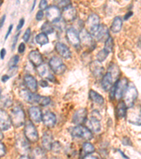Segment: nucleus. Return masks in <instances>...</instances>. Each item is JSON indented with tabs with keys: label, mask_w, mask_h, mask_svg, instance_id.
Here are the masks:
<instances>
[{
	"label": "nucleus",
	"mask_w": 141,
	"mask_h": 159,
	"mask_svg": "<svg viewBox=\"0 0 141 159\" xmlns=\"http://www.w3.org/2000/svg\"><path fill=\"white\" fill-rule=\"evenodd\" d=\"M80 43L85 47H88L90 50H94L95 48L96 44L93 38V36L87 31L86 29H83L79 34Z\"/></svg>",
	"instance_id": "7"
},
{
	"label": "nucleus",
	"mask_w": 141,
	"mask_h": 159,
	"mask_svg": "<svg viewBox=\"0 0 141 159\" xmlns=\"http://www.w3.org/2000/svg\"><path fill=\"white\" fill-rule=\"evenodd\" d=\"M24 24H25V19H24V18H22V19H20L19 22V24H18L17 27H16V30H18V31L22 29L23 26H24Z\"/></svg>",
	"instance_id": "44"
},
{
	"label": "nucleus",
	"mask_w": 141,
	"mask_h": 159,
	"mask_svg": "<svg viewBox=\"0 0 141 159\" xmlns=\"http://www.w3.org/2000/svg\"><path fill=\"white\" fill-rule=\"evenodd\" d=\"M41 30L43 33H45L46 35L48 34H51L54 32V28L52 27V25L50 24V22H45L43 24V25L41 27Z\"/></svg>",
	"instance_id": "33"
},
{
	"label": "nucleus",
	"mask_w": 141,
	"mask_h": 159,
	"mask_svg": "<svg viewBox=\"0 0 141 159\" xmlns=\"http://www.w3.org/2000/svg\"><path fill=\"white\" fill-rule=\"evenodd\" d=\"M24 134L27 140L30 142L35 143L39 139V134H38L37 130L32 121H28L25 123Z\"/></svg>",
	"instance_id": "4"
},
{
	"label": "nucleus",
	"mask_w": 141,
	"mask_h": 159,
	"mask_svg": "<svg viewBox=\"0 0 141 159\" xmlns=\"http://www.w3.org/2000/svg\"><path fill=\"white\" fill-rule=\"evenodd\" d=\"M88 129H90L91 131H93L94 132L98 133L100 132L101 130V125L99 120L94 118V117H91V118L88 120Z\"/></svg>",
	"instance_id": "26"
},
{
	"label": "nucleus",
	"mask_w": 141,
	"mask_h": 159,
	"mask_svg": "<svg viewBox=\"0 0 141 159\" xmlns=\"http://www.w3.org/2000/svg\"><path fill=\"white\" fill-rule=\"evenodd\" d=\"M123 25V21L121 17L117 16L115 17L114 20H113L112 26H111V30L114 33H119L120 30H121Z\"/></svg>",
	"instance_id": "27"
},
{
	"label": "nucleus",
	"mask_w": 141,
	"mask_h": 159,
	"mask_svg": "<svg viewBox=\"0 0 141 159\" xmlns=\"http://www.w3.org/2000/svg\"><path fill=\"white\" fill-rule=\"evenodd\" d=\"M71 3L70 1H61L59 3V6H61V7H64V8H65L68 5H71Z\"/></svg>",
	"instance_id": "45"
},
{
	"label": "nucleus",
	"mask_w": 141,
	"mask_h": 159,
	"mask_svg": "<svg viewBox=\"0 0 141 159\" xmlns=\"http://www.w3.org/2000/svg\"><path fill=\"white\" fill-rule=\"evenodd\" d=\"M133 13L132 12V11H129V12H127V14L125 15L124 16V20H128L129 19L130 17H131L132 16H133Z\"/></svg>",
	"instance_id": "53"
},
{
	"label": "nucleus",
	"mask_w": 141,
	"mask_h": 159,
	"mask_svg": "<svg viewBox=\"0 0 141 159\" xmlns=\"http://www.w3.org/2000/svg\"><path fill=\"white\" fill-rule=\"evenodd\" d=\"M50 102H51V99L50 97L40 96L37 103L40 105L41 106H47L48 105H50Z\"/></svg>",
	"instance_id": "36"
},
{
	"label": "nucleus",
	"mask_w": 141,
	"mask_h": 159,
	"mask_svg": "<svg viewBox=\"0 0 141 159\" xmlns=\"http://www.w3.org/2000/svg\"><path fill=\"white\" fill-rule=\"evenodd\" d=\"M55 50L61 57L64 59L71 57V52L69 48L62 43H57L55 45Z\"/></svg>",
	"instance_id": "19"
},
{
	"label": "nucleus",
	"mask_w": 141,
	"mask_h": 159,
	"mask_svg": "<svg viewBox=\"0 0 141 159\" xmlns=\"http://www.w3.org/2000/svg\"><path fill=\"white\" fill-rule=\"evenodd\" d=\"M66 39L68 42L70 43L73 47H78L80 45V38H79V34L77 33L76 30L73 28H70L66 30Z\"/></svg>",
	"instance_id": "12"
},
{
	"label": "nucleus",
	"mask_w": 141,
	"mask_h": 159,
	"mask_svg": "<svg viewBox=\"0 0 141 159\" xmlns=\"http://www.w3.org/2000/svg\"><path fill=\"white\" fill-rule=\"evenodd\" d=\"M39 8L40 9V11H42L45 9H47V2L45 1V0H42L40 1V4H39Z\"/></svg>",
	"instance_id": "41"
},
{
	"label": "nucleus",
	"mask_w": 141,
	"mask_h": 159,
	"mask_svg": "<svg viewBox=\"0 0 141 159\" xmlns=\"http://www.w3.org/2000/svg\"><path fill=\"white\" fill-rule=\"evenodd\" d=\"M43 16H44V13L42 11H38L36 14V20H41L43 19Z\"/></svg>",
	"instance_id": "47"
},
{
	"label": "nucleus",
	"mask_w": 141,
	"mask_h": 159,
	"mask_svg": "<svg viewBox=\"0 0 141 159\" xmlns=\"http://www.w3.org/2000/svg\"><path fill=\"white\" fill-rule=\"evenodd\" d=\"M35 42L40 45H45L49 43V38L47 35L45 33H41L36 35L35 37Z\"/></svg>",
	"instance_id": "31"
},
{
	"label": "nucleus",
	"mask_w": 141,
	"mask_h": 159,
	"mask_svg": "<svg viewBox=\"0 0 141 159\" xmlns=\"http://www.w3.org/2000/svg\"><path fill=\"white\" fill-rule=\"evenodd\" d=\"M5 20H6V15H4V16L0 19V29H1V28L3 26Z\"/></svg>",
	"instance_id": "52"
},
{
	"label": "nucleus",
	"mask_w": 141,
	"mask_h": 159,
	"mask_svg": "<svg viewBox=\"0 0 141 159\" xmlns=\"http://www.w3.org/2000/svg\"><path fill=\"white\" fill-rule=\"evenodd\" d=\"M30 35H31V30H30V28L27 29V30H25V32L24 35V37H23V39L25 41V43H27L28 40H29L30 38Z\"/></svg>",
	"instance_id": "38"
},
{
	"label": "nucleus",
	"mask_w": 141,
	"mask_h": 159,
	"mask_svg": "<svg viewBox=\"0 0 141 159\" xmlns=\"http://www.w3.org/2000/svg\"><path fill=\"white\" fill-rule=\"evenodd\" d=\"M128 85V80L126 78H123L120 80H117L116 82V88H115L114 97L117 100H120L122 97H124L126 90Z\"/></svg>",
	"instance_id": "9"
},
{
	"label": "nucleus",
	"mask_w": 141,
	"mask_h": 159,
	"mask_svg": "<svg viewBox=\"0 0 141 159\" xmlns=\"http://www.w3.org/2000/svg\"><path fill=\"white\" fill-rule=\"evenodd\" d=\"M88 117V110L86 108H80L74 113L73 122L74 124L81 125L86 121Z\"/></svg>",
	"instance_id": "14"
},
{
	"label": "nucleus",
	"mask_w": 141,
	"mask_h": 159,
	"mask_svg": "<svg viewBox=\"0 0 141 159\" xmlns=\"http://www.w3.org/2000/svg\"><path fill=\"white\" fill-rule=\"evenodd\" d=\"M99 17L96 14H92L90 15L86 21V30L92 36H93L95 33L97 32L99 27Z\"/></svg>",
	"instance_id": "6"
},
{
	"label": "nucleus",
	"mask_w": 141,
	"mask_h": 159,
	"mask_svg": "<svg viewBox=\"0 0 141 159\" xmlns=\"http://www.w3.org/2000/svg\"><path fill=\"white\" fill-rule=\"evenodd\" d=\"M39 84H40V86L43 87V88H45V87H47L49 86L47 81H45V80H41L39 82Z\"/></svg>",
	"instance_id": "50"
},
{
	"label": "nucleus",
	"mask_w": 141,
	"mask_h": 159,
	"mask_svg": "<svg viewBox=\"0 0 141 159\" xmlns=\"http://www.w3.org/2000/svg\"><path fill=\"white\" fill-rule=\"evenodd\" d=\"M89 97L93 102L99 105H102L104 102V99L102 96L97 93L94 90H90L89 92Z\"/></svg>",
	"instance_id": "28"
},
{
	"label": "nucleus",
	"mask_w": 141,
	"mask_h": 159,
	"mask_svg": "<svg viewBox=\"0 0 141 159\" xmlns=\"http://www.w3.org/2000/svg\"><path fill=\"white\" fill-rule=\"evenodd\" d=\"M13 26H14V25H13L12 24H11V25H9L8 30H7V34H6V35H5V40H7V38H8L9 35L11 34V33L12 31V29H13Z\"/></svg>",
	"instance_id": "48"
},
{
	"label": "nucleus",
	"mask_w": 141,
	"mask_h": 159,
	"mask_svg": "<svg viewBox=\"0 0 141 159\" xmlns=\"http://www.w3.org/2000/svg\"><path fill=\"white\" fill-rule=\"evenodd\" d=\"M52 149L53 151H55V153H59L61 151V146L60 143L58 142H53V144L52 146ZM51 149V150H52Z\"/></svg>",
	"instance_id": "39"
},
{
	"label": "nucleus",
	"mask_w": 141,
	"mask_h": 159,
	"mask_svg": "<svg viewBox=\"0 0 141 159\" xmlns=\"http://www.w3.org/2000/svg\"><path fill=\"white\" fill-rule=\"evenodd\" d=\"M46 16L47 18L48 22L55 23L58 22L61 18V11L58 7L50 6L46 9Z\"/></svg>",
	"instance_id": "8"
},
{
	"label": "nucleus",
	"mask_w": 141,
	"mask_h": 159,
	"mask_svg": "<svg viewBox=\"0 0 141 159\" xmlns=\"http://www.w3.org/2000/svg\"><path fill=\"white\" fill-rule=\"evenodd\" d=\"M83 159H98L97 157L94 156H91V155H87L84 157Z\"/></svg>",
	"instance_id": "55"
},
{
	"label": "nucleus",
	"mask_w": 141,
	"mask_h": 159,
	"mask_svg": "<svg viewBox=\"0 0 141 159\" xmlns=\"http://www.w3.org/2000/svg\"><path fill=\"white\" fill-rule=\"evenodd\" d=\"M83 151L86 153V156L91 154L92 153L95 152V148L94 146L92 143L89 142H86L83 144Z\"/></svg>",
	"instance_id": "32"
},
{
	"label": "nucleus",
	"mask_w": 141,
	"mask_h": 159,
	"mask_svg": "<svg viewBox=\"0 0 141 159\" xmlns=\"http://www.w3.org/2000/svg\"><path fill=\"white\" fill-rule=\"evenodd\" d=\"M25 50V45L24 43H21L19 46V48H18V51H19V53H24Z\"/></svg>",
	"instance_id": "46"
},
{
	"label": "nucleus",
	"mask_w": 141,
	"mask_h": 159,
	"mask_svg": "<svg viewBox=\"0 0 141 159\" xmlns=\"http://www.w3.org/2000/svg\"><path fill=\"white\" fill-rule=\"evenodd\" d=\"M28 59L30 62L35 66L41 65L42 64V56L38 50H32L28 55Z\"/></svg>",
	"instance_id": "22"
},
{
	"label": "nucleus",
	"mask_w": 141,
	"mask_h": 159,
	"mask_svg": "<svg viewBox=\"0 0 141 159\" xmlns=\"http://www.w3.org/2000/svg\"><path fill=\"white\" fill-rule=\"evenodd\" d=\"M109 52H107L104 49H102V50L99 51V52L97 54V60L99 62H102L105 60H106L107 57H108Z\"/></svg>",
	"instance_id": "35"
},
{
	"label": "nucleus",
	"mask_w": 141,
	"mask_h": 159,
	"mask_svg": "<svg viewBox=\"0 0 141 159\" xmlns=\"http://www.w3.org/2000/svg\"><path fill=\"white\" fill-rule=\"evenodd\" d=\"M1 95H2V89H0V97H1Z\"/></svg>",
	"instance_id": "61"
},
{
	"label": "nucleus",
	"mask_w": 141,
	"mask_h": 159,
	"mask_svg": "<svg viewBox=\"0 0 141 159\" xmlns=\"http://www.w3.org/2000/svg\"><path fill=\"white\" fill-rule=\"evenodd\" d=\"M5 153H6V148H5L4 143L0 142V157L4 156Z\"/></svg>",
	"instance_id": "43"
},
{
	"label": "nucleus",
	"mask_w": 141,
	"mask_h": 159,
	"mask_svg": "<svg viewBox=\"0 0 141 159\" xmlns=\"http://www.w3.org/2000/svg\"><path fill=\"white\" fill-rule=\"evenodd\" d=\"M93 36L99 41H106L109 37V29L105 25H99V27Z\"/></svg>",
	"instance_id": "20"
},
{
	"label": "nucleus",
	"mask_w": 141,
	"mask_h": 159,
	"mask_svg": "<svg viewBox=\"0 0 141 159\" xmlns=\"http://www.w3.org/2000/svg\"><path fill=\"white\" fill-rule=\"evenodd\" d=\"M19 94L21 98L24 99L25 101H26L28 103H37L40 96V95L32 93L26 89H20Z\"/></svg>",
	"instance_id": "11"
},
{
	"label": "nucleus",
	"mask_w": 141,
	"mask_h": 159,
	"mask_svg": "<svg viewBox=\"0 0 141 159\" xmlns=\"http://www.w3.org/2000/svg\"><path fill=\"white\" fill-rule=\"evenodd\" d=\"M119 152H120V153H121V155H122L123 156H124V158H125L126 159H129V157H128V156H125V155H124V153H123L121 151H120V150H119Z\"/></svg>",
	"instance_id": "57"
},
{
	"label": "nucleus",
	"mask_w": 141,
	"mask_h": 159,
	"mask_svg": "<svg viewBox=\"0 0 141 159\" xmlns=\"http://www.w3.org/2000/svg\"><path fill=\"white\" fill-rule=\"evenodd\" d=\"M16 148L20 154L23 156H27L30 152V144L28 141L21 136L16 141Z\"/></svg>",
	"instance_id": "16"
},
{
	"label": "nucleus",
	"mask_w": 141,
	"mask_h": 159,
	"mask_svg": "<svg viewBox=\"0 0 141 159\" xmlns=\"http://www.w3.org/2000/svg\"><path fill=\"white\" fill-rule=\"evenodd\" d=\"M42 120L46 127H53L56 122V117L53 112L48 111L42 115Z\"/></svg>",
	"instance_id": "23"
},
{
	"label": "nucleus",
	"mask_w": 141,
	"mask_h": 159,
	"mask_svg": "<svg viewBox=\"0 0 141 159\" xmlns=\"http://www.w3.org/2000/svg\"><path fill=\"white\" fill-rule=\"evenodd\" d=\"M20 34V31L15 35V36L14 38V40H13V43H12V50H14L15 47H16V45L18 42V40H19V37Z\"/></svg>",
	"instance_id": "42"
},
{
	"label": "nucleus",
	"mask_w": 141,
	"mask_h": 159,
	"mask_svg": "<svg viewBox=\"0 0 141 159\" xmlns=\"http://www.w3.org/2000/svg\"><path fill=\"white\" fill-rule=\"evenodd\" d=\"M71 134L74 138H79L85 140H90L93 138V133L91 131L88 129V127H83L82 125L71 128Z\"/></svg>",
	"instance_id": "3"
},
{
	"label": "nucleus",
	"mask_w": 141,
	"mask_h": 159,
	"mask_svg": "<svg viewBox=\"0 0 141 159\" xmlns=\"http://www.w3.org/2000/svg\"><path fill=\"white\" fill-rule=\"evenodd\" d=\"M61 15H62L63 19L65 21L71 22L76 19L77 16V11L76 9L71 4L65 7V8H64L62 14Z\"/></svg>",
	"instance_id": "13"
},
{
	"label": "nucleus",
	"mask_w": 141,
	"mask_h": 159,
	"mask_svg": "<svg viewBox=\"0 0 141 159\" xmlns=\"http://www.w3.org/2000/svg\"><path fill=\"white\" fill-rule=\"evenodd\" d=\"M127 113V107L124 102H119L117 107V115L119 118H123Z\"/></svg>",
	"instance_id": "30"
},
{
	"label": "nucleus",
	"mask_w": 141,
	"mask_h": 159,
	"mask_svg": "<svg viewBox=\"0 0 141 159\" xmlns=\"http://www.w3.org/2000/svg\"><path fill=\"white\" fill-rule=\"evenodd\" d=\"M35 4H36V2H35V1L33 2V8L31 9V11H33V9H34L35 6Z\"/></svg>",
	"instance_id": "59"
},
{
	"label": "nucleus",
	"mask_w": 141,
	"mask_h": 159,
	"mask_svg": "<svg viewBox=\"0 0 141 159\" xmlns=\"http://www.w3.org/2000/svg\"><path fill=\"white\" fill-rule=\"evenodd\" d=\"M30 118L31 121L35 123H40L42 119V112L39 107L32 106L28 110Z\"/></svg>",
	"instance_id": "17"
},
{
	"label": "nucleus",
	"mask_w": 141,
	"mask_h": 159,
	"mask_svg": "<svg viewBox=\"0 0 141 159\" xmlns=\"http://www.w3.org/2000/svg\"><path fill=\"white\" fill-rule=\"evenodd\" d=\"M24 82L28 90H29L32 93H35L37 90V82L32 75L26 74L24 76Z\"/></svg>",
	"instance_id": "21"
},
{
	"label": "nucleus",
	"mask_w": 141,
	"mask_h": 159,
	"mask_svg": "<svg viewBox=\"0 0 141 159\" xmlns=\"http://www.w3.org/2000/svg\"><path fill=\"white\" fill-rule=\"evenodd\" d=\"M11 124L16 127H20L24 125L25 122V115L24 110L19 106L13 108L10 115Z\"/></svg>",
	"instance_id": "1"
},
{
	"label": "nucleus",
	"mask_w": 141,
	"mask_h": 159,
	"mask_svg": "<svg viewBox=\"0 0 141 159\" xmlns=\"http://www.w3.org/2000/svg\"><path fill=\"white\" fill-rule=\"evenodd\" d=\"M49 66L54 73L57 75H61L66 70V66L64 64L60 57L54 56L49 61Z\"/></svg>",
	"instance_id": "5"
},
{
	"label": "nucleus",
	"mask_w": 141,
	"mask_h": 159,
	"mask_svg": "<svg viewBox=\"0 0 141 159\" xmlns=\"http://www.w3.org/2000/svg\"><path fill=\"white\" fill-rule=\"evenodd\" d=\"M19 159H32V158H29L28 156H20Z\"/></svg>",
	"instance_id": "56"
},
{
	"label": "nucleus",
	"mask_w": 141,
	"mask_h": 159,
	"mask_svg": "<svg viewBox=\"0 0 141 159\" xmlns=\"http://www.w3.org/2000/svg\"><path fill=\"white\" fill-rule=\"evenodd\" d=\"M138 96V90L136 87L132 83L128 85L126 90L124 96V103L128 108H132L134 106L135 100L137 99Z\"/></svg>",
	"instance_id": "2"
},
{
	"label": "nucleus",
	"mask_w": 141,
	"mask_h": 159,
	"mask_svg": "<svg viewBox=\"0 0 141 159\" xmlns=\"http://www.w3.org/2000/svg\"><path fill=\"white\" fill-rule=\"evenodd\" d=\"M11 125V119L8 113L5 110L0 109V129L6 131L9 129Z\"/></svg>",
	"instance_id": "15"
},
{
	"label": "nucleus",
	"mask_w": 141,
	"mask_h": 159,
	"mask_svg": "<svg viewBox=\"0 0 141 159\" xmlns=\"http://www.w3.org/2000/svg\"><path fill=\"white\" fill-rule=\"evenodd\" d=\"M3 138H4V134H3V133L2 132V130L0 129V141H1L2 139H3Z\"/></svg>",
	"instance_id": "58"
},
{
	"label": "nucleus",
	"mask_w": 141,
	"mask_h": 159,
	"mask_svg": "<svg viewBox=\"0 0 141 159\" xmlns=\"http://www.w3.org/2000/svg\"><path fill=\"white\" fill-rule=\"evenodd\" d=\"M32 159H47V155L44 149L40 147H35L31 152Z\"/></svg>",
	"instance_id": "29"
},
{
	"label": "nucleus",
	"mask_w": 141,
	"mask_h": 159,
	"mask_svg": "<svg viewBox=\"0 0 141 159\" xmlns=\"http://www.w3.org/2000/svg\"><path fill=\"white\" fill-rule=\"evenodd\" d=\"M2 4H3V1H0V7L2 6Z\"/></svg>",
	"instance_id": "60"
},
{
	"label": "nucleus",
	"mask_w": 141,
	"mask_h": 159,
	"mask_svg": "<svg viewBox=\"0 0 141 159\" xmlns=\"http://www.w3.org/2000/svg\"><path fill=\"white\" fill-rule=\"evenodd\" d=\"M9 78H10V76L9 75H4L2 77V81L4 82V83H5V82H7V81L9 80Z\"/></svg>",
	"instance_id": "54"
},
{
	"label": "nucleus",
	"mask_w": 141,
	"mask_h": 159,
	"mask_svg": "<svg viewBox=\"0 0 141 159\" xmlns=\"http://www.w3.org/2000/svg\"><path fill=\"white\" fill-rule=\"evenodd\" d=\"M90 69L93 73V76L96 78H99L103 75L104 74V66H102V63L98 61H94L90 65Z\"/></svg>",
	"instance_id": "18"
},
{
	"label": "nucleus",
	"mask_w": 141,
	"mask_h": 159,
	"mask_svg": "<svg viewBox=\"0 0 141 159\" xmlns=\"http://www.w3.org/2000/svg\"><path fill=\"white\" fill-rule=\"evenodd\" d=\"M19 55H15L14 57H12L11 60L9 61V68L14 67L16 66V65L19 63Z\"/></svg>",
	"instance_id": "37"
},
{
	"label": "nucleus",
	"mask_w": 141,
	"mask_h": 159,
	"mask_svg": "<svg viewBox=\"0 0 141 159\" xmlns=\"http://www.w3.org/2000/svg\"><path fill=\"white\" fill-rule=\"evenodd\" d=\"M124 139L126 140V142H125V141H122V143H124V145H125V146H130V145H132L131 142H130V140L129 139V138L125 137V138H124Z\"/></svg>",
	"instance_id": "49"
},
{
	"label": "nucleus",
	"mask_w": 141,
	"mask_h": 159,
	"mask_svg": "<svg viewBox=\"0 0 141 159\" xmlns=\"http://www.w3.org/2000/svg\"><path fill=\"white\" fill-rule=\"evenodd\" d=\"M53 137L50 132H45L42 137V145L43 148L47 151L52 149L53 144Z\"/></svg>",
	"instance_id": "24"
},
{
	"label": "nucleus",
	"mask_w": 141,
	"mask_h": 159,
	"mask_svg": "<svg viewBox=\"0 0 141 159\" xmlns=\"http://www.w3.org/2000/svg\"><path fill=\"white\" fill-rule=\"evenodd\" d=\"M113 47H114V40H113L111 36H109L107 39L105 41V44H104V48L103 49H104L107 52H108L109 53L112 52L113 50Z\"/></svg>",
	"instance_id": "34"
},
{
	"label": "nucleus",
	"mask_w": 141,
	"mask_h": 159,
	"mask_svg": "<svg viewBox=\"0 0 141 159\" xmlns=\"http://www.w3.org/2000/svg\"><path fill=\"white\" fill-rule=\"evenodd\" d=\"M6 53H7L6 50H5L4 48H2L1 50V52H0V57H1L2 60H4L5 55H6Z\"/></svg>",
	"instance_id": "51"
},
{
	"label": "nucleus",
	"mask_w": 141,
	"mask_h": 159,
	"mask_svg": "<svg viewBox=\"0 0 141 159\" xmlns=\"http://www.w3.org/2000/svg\"><path fill=\"white\" fill-rule=\"evenodd\" d=\"M37 71L40 76L46 79V80H49L52 82L55 81V77L52 73L51 69L46 64H42L41 65L38 66L37 67Z\"/></svg>",
	"instance_id": "10"
},
{
	"label": "nucleus",
	"mask_w": 141,
	"mask_h": 159,
	"mask_svg": "<svg viewBox=\"0 0 141 159\" xmlns=\"http://www.w3.org/2000/svg\"><path fill=\"white\" fill-rule=\"evenodd\" d=\"M113 84V77L112 74L109 71L106 74H104L103 78L102 79L101 85L104 91H108L112 87Z\"/></svg>",
	"instance_id": "25"
},
{
	"label": "nucleus",
	"mask_w": 141,
	"mask_h": 159,
	"mask_svg": "<svg viewBox=\"0 0 141 159\" xmlns=\"http://www.w3.org/2000/svg\"><path fill=\"white\" fill-rule=\"evenodd\" d=\"M91 117L97 119V120H99V121H100L102 119L101 115L99 114V112L97 111V110H93V111L91 112Z\"/></svg>",
	"instance_id": "40"
}]
</instances>
